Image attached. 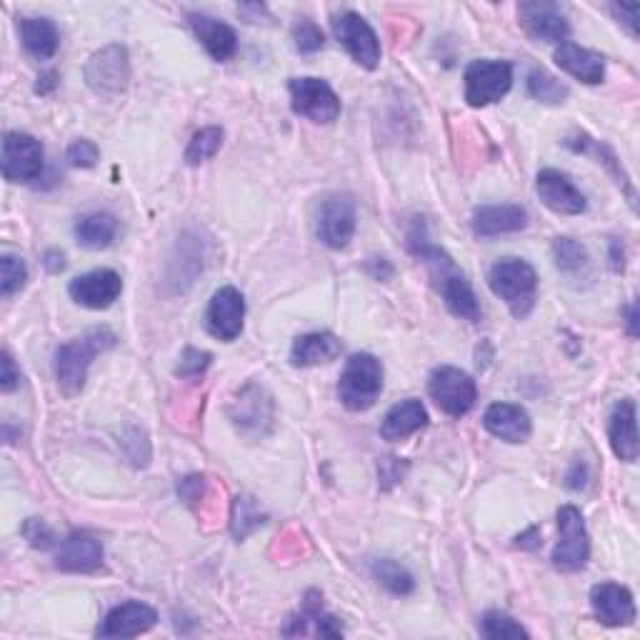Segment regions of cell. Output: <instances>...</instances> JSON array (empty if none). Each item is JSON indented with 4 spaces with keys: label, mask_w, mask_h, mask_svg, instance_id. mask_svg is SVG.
Segmentation results:
<instances>
[{
    "label": "cell",
    "mask_w": 640,
    "mask_h": 640,
    "mask_svg": "<svg viewBox=\"0 0 640 640\" xmlns=\"http://www.w3.org/2000/svg\"><path fill=\"white\" fill-rule=\"evenodd\" d=\"M291 93V106L301 118H308L311 123L330 126L340 116V98L326 80L321 78H291L288 83Z\"/></svg>",
    "instance_id": "obj_8"
},
{
    "label": "cell",
    "mask_w": 640,
    "mask_h": 640,
    "mask_svg": "<svg viewBox=\"0 0 640 640\" xmlns=\"http://www.w3.org/2000/svg\"><path fill=\"white\" fill-rule=\"evenodd\" d=\"M608 441L616 458L623 463H636L640 453L638 441V408L633 398H623L614 405L608 419Z\"/></svg>",
    "instance_id": "obj_18"
},
{
    "label": "cell",
    "mask_w": 640,
    "mask_h": 640,
    "mask_svg": "<svg viewBox=\"0 0 640 640\" xmlns=\"http://www.w3.org/2000/svg\"><path fill=\"white\" fill-rule=\"evenodd\" d=\"M246 299L234 285L220 288L213 293L206 311V330L223 343H234L243 333Z\"/></svg>",
    "instance_id": "obj_13"
},
{
    "label": "cell",
    "mask_w": 640,
    "mask_h": 640,
    "mask_svg": "<svg viewBox=\"0 0 640 640\" xmlns=\"http://www.w3.org/2000/svg\"><path fill=\"white\" fill-rule=\"evenodd\" d=\"M213 356L206 354V350H198V348H185V354L181 358V366H178V376L181 378H198L208 370Z\"/></svg>",
    "instance_id": "obj_41"
},
{
    "label": "cell",
    "mask_w": 640,
    "mask_h": 640,
    "mask_svg": "<svg viewBox=\"0 0 640 640\" xmlns=\"http://www.w3.org/2000/svg\"><path fill=\"white\" fill-rule=\"evenodd\" d=\"M383 393V366L370 354H356L343 368L338 398L340 403L354 413H364L373 408Z\"/></svg>",
    "instance_id": "obj_3"
},
{
    "label": "cell",
    "mask_w": 640,
    "mask_h": 640,
    "mask_svg": "<svg viewBox=\"0 0 640 640\" xmlns=\"http://www.w3.org/2000/svg\"><path fill=\"white\" fill-rule=\"evenodd\" d=\"M23 535H25V541L31 543L35 551H51L53 545H58V541H55L53 528L45 525L43 521H39V518H31V521L23 525Z\"/></svg>",
    "instance_id": "obj_40"
},
{
    "label": "cell",
    "mask_w": 640,
    "mask_h": 640,
    "mask_svg": "<svg viewBox=\"0 0 640 640\" xmlns=\"http://www.w3.org/2000/svg\"><path fill=\"white\" fill-rule=\"evenodd\" d=\"M466 104L486 108L503 100L513 88V66L506 61H473L466 68Z\"/></svg>",
    "instance_id": "obj_6"
},
{
    "label": "cell",
    "mask_w": 640,
    "mask_h": 640,
    "mask_svg": "<svg viewBox=\"0 0 640 640\" xmlns=\"http://www.w3.org/2000/svg\"><path fill=\"white\" fill-rule=\"evenodd\" d=\"M68 161L76 169H93L100 161L98 145L88 141V138H80V141H73L68 148Z\"/></svg>",
    "instance_id": "obj_42"
},
{
    "label": "cell",
    "mask_w": 640,
    "mask_h": 640,
    "mask_svg": "<svg viewBox=\"0 0 640 640\" xmlns=\"http://www.w3.org/2000/svg\"><path fill=\"white\" fill-rule=\"evenodd\" d=\"M565 148H571L573 153H583V155H590L596 158V163H603L608 169V173L614 175V181L620 185V188L626 191L630 208L638 206V196H636V188L633 183H630V175L623 171V165H620L618 155L614 153V148L606 145L603 141H596V138H590L588 133H573L565 138Z\"/></svg>",
    "instance_id": "obj_25"
},
{
    "label": "cell",
    "mask_w": 640,
    "mask_h": 640,
    "mask_svg": "<svg viewBox=\"0 0 640 640\" xmlns=\"http://www.w3.org/2000/svg\"><path fill=\"white\" fill-rule=\"evenodd\" d=\"M358 213L356 200L348 193H333L321 203L318 210V238L333 250H343L350 246L356 236Z\"/></svg>",
    "instance_id": "obj_10"
},
{
    "label": "cell",
    "mask_w": 640,
    "mask_h": 640,
    "mask_svg": "<svg viewBox=\"0 0 640 640\" xmlns=\"http://www.w3.org/2000/svg\"><path fill=\"white\" fill-rule=\"evenodd\" d=\"M626 326H628L630 336L636 338L638 336V303L636 301L626 308Z\"/></svg>",
    "instance_id": "obj_51"
},
{
    "label": "cell",
    "mask_w": 640,
    "mask_h": 640,
    "mask_svg": "<svg viewBox=\"0 0 640 640\" xmlns=\"http://www.w3.org/2000/svg\"><path fill=\"white\" fill-rule=\"evenodd\" d=\"M488 285L508 305L513 318L525 321L538 303V273L523 258H500L488 271Z\"/></svg>",
    "instance_id": "obj_2"
},
{
    "label": "cell",
    "mask_w": 640,
    "mask_h": 640,
    "mask_svg": "<svg viewBox=\"0 0 640 640\" xmlns=\"http://www.w3.org/2000/svg\"><path fill=\"white\" fill-rule=\"evenodd\" d=\"M429 425V411L419 401V398H408V401L395 403L391 411L386 413L383 423H380V435L388 443H401L411 438L419 431Z\"/></svg>",
    "instance_id": "obj_26"
},
{
    "label": "cell",
    "mask_w": 640,
    "mask_h": 640,
    "mask_svg": "<svg viewBox=\"0 0 640 640\" xmlns=\"http://www.w3.org/2000/svg\"><path fill=\"white\" fill-rule=\"evenodd\" d=\"M429 393L433 403L441 408L451 419H463L473 405H476L478 388L466 370L443 366L435 368L429 380Z\"/></svg>",
    "instance_id": "obj_7"
},
{
    "label": "cell",
    "mask_w": 640,
    "mask_h": 640,
    "mask_svg": "<svg viewBox=\"0 0 640 640\" xmlns=\"http://www.w3.org/2000/svg\"><path fill=\"white\" fill-rule=\"evenodd\" d=\"M220 145H223V128L218 126L200 128V131L191 138L188 148H185V163L188 165L206 163L220 151Z\"/></svg>",
    "instance_id": "obj_34"
},
{
    "label": "cell",
    "mask_w": 640,
    "mask_h": 640,
    "mask_svg": "<svg viewBox=\"0 0 640 640\" xmlns=\"http://www.w3.org/2000/svg\"><path fill=\"white\" fill-rule=\"evenodd\" d=\"M88 88L100 98H118L123 96L131 80V61H128V51L123 45L110 43L106 48L96 51L86 63Z\"/></svg>",
    "instance_id": "obj_4"
},
{
    "label": "cell",
    "mask_w": 640,
    "mask_h": 640,
    "mask_svg": "<svg viewBox=\"0 0 640 640\" xmlns=\"http://www.w3.org/2000/svg\"><path fill=\"white\" fill-rule=\"evenodd\" d=\"M590 538L583 513L575 506L558 510V545L553 551V565L561 573H578L588 565Z\"/></svg>",
    "instance_id": "obj_5"
},
{
    "label": "cell",
    "mask_w": 640,
    "mask_h": 640,
    "mask_svg": "<svg viewBox=\"0 0 640 640\" xmlns=\"http://www.w3.org/2000/svg\"><path fill=\"white\" fill-rule=\"evenodd\" d=\"M158 614L141 600H126L106 616L98 628L100 638H138L155 626Z\"/></svg>",
    "instance_id": "obj_19"
},
{
    "label": "cell",
    "mask_w": 640,
    "mask_h": 640,
    "mask_svg": "<svg viewBox=\"0 0 640 640\" xmlns=\"http://www.w3.org/2000/svg\"><path fill=\"white\" fill-rule=\"evenodd\" d=\"M553 261L555 268L565 275H578L588 268V250L581 240L573 238H555L553 240Z\"/></svg>",
    "instance_id": "obj_32"
},
{
    "label": "cell",
    "mask_w": 640,
    "mask_h": 640,
    "mask_svg": "<svg viewBox=\"0 0 640 640\" xmlns=\"http://www.w3.org/2000/svg\"><path fill=\"white\" fill-rule=\"evenodd\" d=\"M104 565V545L88 533H73L61 541L55 568L66 573H93Z\"/></svg>",
    "instance_id": "obj_21"
},
{
    "label": "cell",
    "mask_w": 640,
    "mask_h": 640,
    "mask_svg": "<svg viewBox=\"0 0 640 640\" xmlns=\"http://www.w3.org/2000/svg\"><path fill=\"white\" fill-rule=\"evenodd\" d=\"M116 343H118L116 333L108 328H93L86 336L63 343V346L55 350V378H58L61 391L68 398L78 395L83 388H86L93 360L104 356L106 350L116 346Z\"/></svg>",
    "instance_id": "obj_1"
},
{
    "label": "cell",
    "mask_w": 640,
    "mask_h": 640,
    "mask_svg": "<svg viewBox=\"0 0 640 640\" xmlns=\"http://www.w3.org/2000/svg\"><path fill=\"white\" fill-rule=\"evenodd\" d=\"M486 431L506 443H525L533 433L531 415L516 403H493L484 413Z\"/></svg>",
    "instance_id": "obj_22"
},
{
    "label": "cell",
    "mask_w": 640,
    "mask_h": 640,
    "mask_svg": "<svg viewBox=\"0 0 640 640\" xmlns=\"http://www.w3.org/2000/svg\"><path fill=\"white\" fill-rule=\"evenodd\" d=\"M43 145L33 135L11 131L3 138V175L11 183H31L43 173Z\"/></svg>",
    "instance_id": "obj_12"
},
{
    "label": "cell",
    "mask_w": 640,
    "mask_h": 640,
    "mask_svg": "<svg viewBox=\"0 0 640 640\" xmlns=\"http://www.w3.org/2000/svg\"><path fill=\"white\" fill-rule=\"evenodd\" d=\"M25 281H28V268L21 258H15V256L0 258V295H3V299L21 291Z\"/></svg>",
    "instance_id": "obj_38"
},
{
    "label": "cell",
    "mask_w": 640,
    "mask_h": 640,
    "mask_svg": "<svg viewBox=\"0 0 640 640\" xmlns=\"http://www.w3.org/2000/svg\"><path fill=\"white\" fill-rule=\"evenodd\" d=\"M516 545L521 551H535V549H541V531L538 528H528L525 533H521L516 538Z\"/></svg>",
    "instance_id": "obj_46"
},
{
    "label": "cell",
    "mask_w": 640,
    "mask_h": 640,
    "mask_svg": "<svg viewBox=\"0 0 640 640\" xmlns=\"http://www.w3.org/2000/svg\"><path fill=\"white\" fill-rule=\"evenodd\" d=\"M438 288H441L445 305H448V311L453 315H458V318L468 321V323L480 321L484 311H480V303H478L476 293H473V288L466 278L458 275L456 271H448L438 278Z\"/></svg>",
    "instance_id": "obj_28"
},
{
    "label": "cell",
    "mask_w": 640,
    "mask_h": 640,
    "mask_svg": "<svg viewBox=\"0 0 640 640\" xmlns=\"http://www.w3.org/2000/svg\"><path fill=\"white\" fill-rule=\"evenodd\" d=\"M535 193L543 206L558 216H581L588 208L586 196L575 188L571 175L558 169H543L538 173Z\"/></svg>",
    "instance_id": "obj_14"
},
{
    "label": "cell",
    "mask_w": 640,
    "mask_h": 640,
    "mask_svg": "<svg viewBox=\"0 0 640 640\" xmlns=\"http://www.w3.org/2000/svg\"><path fill=\"white\" fill-rule=\"evenodd\" d=\"M265 523V518L250 498H238L234 506V521H230V528H234V535L238 541H243L246 535H250L256 528H261Z\"/></svg>",
    "instance_id": "obj_37"
},
{
    "label": "cell",
    "mask_w": 640,
    "mask_h": 640,
    "mask_svg": "<svg viewBox=\"0 0 640 640\" xmlns=\"http://www.w3.org/2000/svg\"><path fill=\"white\" fill-rule=\"evenodd\" d=\"M118 236V220L106 210H93L76 223V240L88 250H104Z\"/></svg>",
    "instance_id": "obj_30"
},
{
    "label": "cell",
    "mask_w": 640,
    "mask_h": 640,
    "mask_svg": "<svg viewBox=\"0 0 640 640\" xmlns=\"http://www.w3.org/2000/svg\"><path fill=\"white\" fill-rule=\"evenodd\" d=\"M610 268H614V273L626 271V253H623V246H620L618 238L610 240Z\"/></svg>",
    "instance_id": "obj_49"
},
{
    "label": "cell",
    "mask_w": 640,
    "mask_h": 640,
    "mask_svg": "<svg viewBox=\"0 0 640 640\" xmlns=\"http://www.w3.org/2000/svg\"><path fill=\"white\" fill-rule=\"evenodd\" d=\"M58 80H61V76L55 70L41 73L39 83H35V93H39V96H48V93H53L55 88H58Z\"/></svg>",
    "instance_id": "obj_47"
},
{
    "label": "cell",
    "mask_w": 640,
    "mask_h": 640,
    "mask_svg": "<svg viewBox=\"0 0 640 640\" xmlns=\"http://www.w3.org/2000/svg\"><path fill=\"white\" fill-rule=\"evenodd\" d=\"M340 340L333 333H305V336L295 338L291 348V364L295 368H313L321 364H330L340 356Z\"/></svg>",
    "instance_id": "obj_27"
},
{
    "label": "cell",
    "mask_w": 640,
    "mask_h": 640,
    "mask_svg": "<svg viewBox=\"0 0 640 640\" xmlns=\"http://www.w3.org/2000/svg\"><path fill=\"white\" fill-rule=\"evenodd\" d=\"M188 23L213 61L226 63L234 58L238 51V35L228 23H223L218 18H210L206 13H188Z\"/></svg>",
    "instance_id": "obj_23"
},
{
    "label": "cell",
    "mask_w": 640,
    "mask_h": 640,
    "mask_svg": "<svg viewBox=\"0 0 640 640\" xmlns=\"http://www.w3.org/2000/svg\"><path fill=\"white\" fill-rule=\"evenodd\" d=\"M368 271H373L376 281H388L393 275V265L386 261V258H370L368 261Z\"/></svg>",
    "instance_id": "obj_48"
},
{
    "label": "cell",
    "mask_w": 640,
    "mask_h": 640,
    "mask_svg": "<svg viewBox=\"0 0 640 640\" xmlns=\"http://www.w3.org/2000/svg\"><path fill=\"white\" fill-rule=\"evenodd\" d=\"M593 614L608 628H626L636 620V600L633 593L620 583H598L590 590Z\"/></svg>",
    "instance_id": "obj_17"
},
{
    "label": "cell",
    "mask_w": 640,
    "mask_h": 640,
    "mask_svg": "<svg viewBox=\"0 0 640 640\" xmlns=\"http://www.w3.org/2000/svg\"><path fill=\"white\" fill-rule=\"evenodd\" d=\"M638 11H640V8L636 3L633 6H623V3H614V6H610V13L616 15V21L620 25H623L626 31L630 35H633V39L638 35V28H636L638 25Z\"/></svg>",
    "instance_id": "obj_44"
},
{
    "label": "cell",
    "mask_w": 640,
    "mask_h": 640,
    "mask_svg": "<svg viewBox=\"0 0 640 640\" xmlns=\"http://www.w3.org/2000/svg\"><path fill=\"white\" fill-rule=\"evenodd\" d=\"M588 484V468H586V463L578 460V463H573V468L568 473V478H565V486H568L571 490H583Z\"/></svg>",
    "instance_id": "obj_45"
},
{
    "label": "cell",
    "mask_w": 640,
    "mask_h": 640,
    "mask_svg": "<svg viewBox=\"0 0 640 640\" xmlns=\"http://www.w3.org/2000/svg\"><path fill=\"white\" fill-rule=\"evenodd\" d=\"M480 636L488 640H508V638H528L531 633L506 614L500 610H488V614L480 618Z\"/></svg>",
    "instance_id": "obj_36"
},
{
    "label": "cell",
    "mask_w": 640,
    "mask_h": 640,
    "mask_svg": "<svg viewBox=\"0 0 640 640\" xmlns=\"http://www.w3.org/2000/svg\"><path fill=\"white\" fill-rule=\"evenodd\" d=\"M293 43H295V51L299 53L313 55V53H318L323 45H326V35H323L318 23L308 21V18H301V21L293 25Z\"/></svg>",
    "instance_id": "obj_39"
},
{
    "label": "cell",
    "mask_w": 640,
    "mask_h": 640,
    "mask_svg": "<svg viewBox=\"0 0 640 640\" xmlns=\"http://www.w3.org/2000/svg\"><path fill=\"white\" fill-rule=\"evenodd\" d=\"M43 265L48 268L51 273H61L63 268H66V256H63L61 250H48V253H45V258H43Z\"/></svg>",
    "instance_id": "obj_50"
},
{
    "label": "cell",
    "mask_w": 640,
    "mask_h": 640,
    "mask_svg": "<svg viewBox=\"0 0 640 640\" xmlns=\"http://www.w3.org/2000/svg\"><path fill=\"white\" fill-rule=\"evenodd\" d=\"M373 578L383 586L388 593H393V596H411L415 590V581L411 571L401 565L398 561L391 558H380L373 563Z\"/></svg>",
    "instance_id": "obj_31"
},
{
    "label": "cell",
    "mask_w": 640,
    "mask_h": 640,
    "mask_svg": "<svg viewBox=\"0 0 640 640\" xmlns=\"http://www.w3.org/2000/svg\"><path fill=\"white\" fill-rule=\"evenodd\" d=\"M470 226L478 238L521 234V230L528 228V210L513 206V203H506V206H486L473 213Z\"/></svg>",
    "instance_id": "obj_24"
},
{
    "label": "cell",
    "mask_w": 640,
    "mask_h": 640,
    "mask_svg": "<svg viewBox=\"0 0 640 640\" xmlns=\"http://www.w3.org/2000/svg\"><path fill=\"white\" fill-rule=\"evenodd\" d=\"M18 31H21L23 48L39 61H48L58 51L61 35L58 28L51 18H21L18 21Z\"/></svg>",
    "instance_id": "obj_29"
},
{
    "label": "cell",
    "mask_w": 640,
    "mask_h": 640,
    "mask_svg": "<svg viewBox=\"0 0 640 640\" xmlns=\"http://www.w3.org/2000/svg\"><path fill=\"white\" fill-rule=\"evenodd\" d=\"M333 33L360 68L376 70L380 66V41L373 28L356 11H343L333 18Z\"/></svg>",
    "instance_id": "obj_9"
},
{
    "label": "cell",
    "mask_w": 640,
    "mask_h": 640,
    "mask_svg": "<svg viewBox=\"0 0 640 640\" xmlns=\"http://www.w3.org/2000/svg\"><path fill=\"white\" fill-rule=\"evenodd\" d=\"M323 616V596L318 590H308L305 593V600L299 614H295L288 626L283 628V636L293 638V636H308L311 633V623H318V618Z\"/></svg>",
    "instance_id": "obj_35"
},
{
    "label": "cell",
    "mask_w": 640,
    "mask_h": 640,
    "mask_svg": "<svg viewBox=\"0 0 640 640\" xmlns=\"http://www.w3.org/2000/svg\"><path fill=\"white\" fill-rule=\"evenodd\" d=\"M555 66L568 73L575 80L586 83V86H598L606 78V58L600 53L583 48L578 43L565 41L553 53Z\"/></svg>",
    "instance_id": "obj_20"
},
{
    "label": "cell",
    "mask_w": 640,
    "mask_h": 640,
    "mask_svg": "<svg viewBox=\"0 0 640 640\" xmlns=\"http://www.w3.org/2000/svg\"><path fill=\"white\" fill-rule=\"evenodd\" d=\"M528 93H531L535 100L549 106L565 104V98H568V88H565L558 78L551 76L545 68H533L528 73Z\"/></svg>",
    "instance_id": "obj_33"
},
{
    "label": "cell",
    "mask_w": 640,
    "mask_h": 640,
    "mask_svg": "<svg viewBox=\"0 0 640 640\" xmlns=\"http://www.w3.org/2000/svg\"><path fill=\"white\" fill-rule=\"evenodd\" d=\"M230 419H234L236 429L246 435H265L273 425V403L261 386L250 383L230 405Z\"/></svg>",
    "instance_id": "obj_16"
},
{
    "label": "cell",
    "mask_w": 640,
    "mask_h": 640,
    "mask_svg": "<svg viewBox=\"0 0 640 640\" xmlns=\"http://www.w3.org/2000/svg\"><path fill=\"white\" fill-rule=\"evenodd\" d=\"M70 299L88 311H106L123 293V281L110 268H98L86 275L73 278L68 285Z\"/></svg>",
    "instance_id": "obj_15"
},
{
    "label": "cell",
    "mask_w": 640,
    "mask_h": 640,
    "mask_svg": "<svg viewBox=\"0 0 640 640\" xmlns=\"http://www.w3.org/2000/svg\"><path fill=\"white\" fill-rule=\"evenodd\" d=\"M518 23L533 41L565 43L571 35V23L558 3L551 0H525L518 6Z\"/></svg>",
    "instance_id": "obj_11"
},
{
    "label": "cell",
    "mask_w": 640,
    "mask_h": 640,
    "mask_svg": "<svg viewBox=\"0 0 640 640\" xmlns=\"http://www.w3.org/2000/svg\"><path fill=\"white\" fill-rule=\"evenodd\" d=\"M18 383H21V370L15 368L11 354L3 350V354H0V391L11 393L15 391Z\"/></svg>",
    "instance_id": "obj_43"
}]
</instances>
